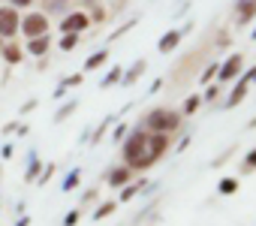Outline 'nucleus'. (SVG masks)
Segmentation results:
<instances>
[{
    "mask_svg": "<svg viewBox=\"0 0 256 226\" xmlns=\"http://www.w3.org/2000/svg\"><path fill=\"white\" fill-rule=\"evenodd\" d=\"M145 127L151 130V133H175L178 127H181V115H178V112L175 108H151L148 112V115H145Z\"/></svg>",
    "mask_w": 256,
    "mask_h": 226,
    "instance_id": "1",
    "label": "nucleus"
},
{
    "mask_svg": "<svg viewBox=\"0 0 256 226\" xmlns=\"http://www.w3.org/2000/svg\"><path fill=\"white\" fill-rule=\"evenodd\" d=\"M145 145H148V133L142 127H136L124 142V163L130 169H139L142 166V157H145Z\"/></svg>",
    "mask_w": 256,
    "mask_h": 226,
    "instance_id": "2",
    "label": "nucleus"
},
{
    "mask_svg": "<svg viewBox=\"0 0 256 226\" xmlns=\"http://www.w3.org/2000/svg\"><path fill=\"white\" fill-rule=\"evenodd\" d=\"M166 148H169V136L166 133H151L148 136V145H145V157H142V166L139 169H148V166H154L163 154H166Z\"/></svg>",
    "mask_w": 256,
    "mask_h": 226,
    "instance_id": "3",
    "label": "nucleus"
},
{
    "mask_svg": "<svg viewBox=\"0 0 256 226\" xmlns=\"http://www.w3.org/2000/svg\"><path fill=\"white\" fill-rule=\"evenodd\" d=\"M22 30V18H18V10L12 6H4L0 10V40H10Z\"/></svg>",
    "mask_w": 256,
    "mask_h": 226,
    "instance_id": "4",
    "label": "nucleus"
},
{
    "mask_svg": "<svg viewBox=\"0 0 256 226\" xmlns=\"http://www.w3.org/2000/svg\"><path fill=\"white\" fill-rule=\"evenodd\" d=\"M46 30H48V18H46V12H34V16L22 18V34H24L28 40L46 36Z\"/></svg>",
    "mask_w": 256,
    "mask_h": 226,
    "instance_id": "5",
    "label": "nucleus"
},
{
    "mask_svg": "<svg viewBox=\"0 0 256 226\" xmlns=\"http://www.w3.org/2000/svg\"><path fill=\"white\" fill-rule=\"evenodd\" d=\"M241 70H244V58H241V52H235V54H229L226 64L217 70V78H220V82H232Z\"/></svg>",
    "mask_w": 256,
    "mask_h": 226,
    "instance_id": "6",
    "label": "nucleus"
},
{
    "mask_svg": "<svg viewBox=\"0 0 256 226\" xmlns=\"http://www.w3.org/2000/svg\"><path fill=\"white\" fill-rule=\"evenodd\" d=\"M88 24H90V18H88L84 12H72V16H66V18L60 22V30H64V34H76V36H78Z\"/></svg>",
    "mask_w": 256,
    "mask_h": 226,
    "instance_id": "7",
    "label": "nucleus"
},
{
    "mask_svg": "<svg viewBox=\"0 0 256 226\" xmlns=\"http://www.w3.org/2000/svg\"><path fill=\"white\" fill-rule=\"evenodd\" d=\"M253 16H256V0H238V6H235V22H238V24H247Z\"/></svg>",
    "mask_w": 256,
    "mask_h": 226,
    "instance_id": "8",
    "label": "nucleus"
},
{
    "mask_svg": "<svg viewBox=\"0 0 256 226\" xmlns=\"http://www.w3.org/2000/svg\"><path fill=\"white\" fill-rule=\"evenodd\" d=\"M178 42H181V30H169V34H163V36H160L157 48L166 54V52H175V48H178Z\"/></svg>",
    "mask_w": 256,
    "mask_h": 226,
    "instance_id": "9",
    "label": "nucleus"
},
{
    "mask_svg": "<svg viewBox=\"0 0 256 226\" xmlns=\"http://www.w3.org/2000/svg\"><path fill=\"white\" fill-rule=\"evenodd\" d=\"M130 178H133V169H130V166H120V169H112V172H108V184H112V187H124Z\"/></svg>",
    "mask_w": 256,
    "mask_h": 226,
    "instance_id": "10",
    "label": "nucleus"
},
{
    "mask_svg": "<svg viewBox=\"0 0 256 226\" xmlns=\"http://www.w3.org/2000/svg\"><path fill=\"white\" fill-rule=\"evenodd\" d=\"M28 52L36 54V58H42V54L48 52V34H46V36H36V40H28Z\"/></svg>",
    "mask_w": 256,
    "mask_h": 226,
    "instance_id": "11",
    "label": "nucleus"
},
{
    "mask_svg": "<svg viewBox=\"0 0 256 226\" xmlns=\"http://www.w3.org/2000/svg\"><path fill=\"white\" fill-rule=\"evenodd\" d=\"M145 66H148L145 60H136V64H133L130 70H126V72H124V78H120V82H124V84H133V82H136V78H139V76L145 72Z\"/></svg>",
    "mask_w": 256,
    "mask_h": 226,
    "instance_id": "12",
    "label": "nucleus"
},
{
    "mask_svg": "<svg viewBox=\"0 0 256 226\" xmlns=\"http://www.w3.org/2000/svg\"><path fill=\"white\" fill-rule=\"evenodd\" d=\"M244 96H247V82L241 78V82H238V84L232 88V94H229V100H226V106H238V102H241Z\"/></svg>",
    "mask_w": 256,
    "mask_h": 226,
    "instance_id": "13",
    "label": "nucleus"
},
{
    "mask_svg": "<svg viewBox=\"0 0 256 226\" xmlns=\"http://www.w3.org/2000/svg\"><path fill=\"white\" fill-rule=\"evenodd\" d=\"M0 54H4V60H6V64H22V58H24V52H22L18 46H6Z\"/></svg>",
    "mask_w": 256,
    "mask_h": 226,
    "instance_id": "14",
    "label": "nucleus"
},
{
    "mask_svg": "<svg viewBox=\"0 0 256 226\" xmlns=\"http://www.w3.org/2000/svg\"><path fill=\"white\" fill-rule=\"evenodd\" d=\"M108 60V52H96V54H90L88 60H84V70H96V66H102Z\"/></svg>",
    "mask_w": 256,
    "mask_h": 226,
    "instance_id": "15",
    "label": "nucleus"
},
{
    "mask_svg": "<svg viewBox=\"0 0 256 226\" xmlns=\"http://www.w3.org/2000/svg\"><path fill=\"white\" fill-rule=\"evenodd\" d=\"M76 108H78V102H76V100H70L66 106H60V108H58V115H54V124H60V121H64L66 115H72Z\"/></svg>",
    "mask_w": 256,
    "mask_h": 226,
    "instance_id": "16",
    "label": "nucleus"
},
{
    "mask_svg": "<svg viewBox=\"0 0 256 226\" xmlns=\"http://www.w3.org/2000/svg\"><path fill=\"white\" fill-rule=\"evenodd\" d=\"M24 178H28V181H36V178H40V160H36V154H30V166H28Z\"/></svg>",
    "mask_w": 256,
    "mask_h": 226,
    "instance_id": "17",
    "label": "nucleus"
},
{
    "mask_svg": "<svg viewBox=\"0 0 256 226\" xmlns=\"http://www.w3.org/2000/svg\"><path fill=\"white\" fill-rule=\"evenodd\" d=\"M217 190H220L223 196H229V193H235V190H238V181H235V178H223Z\"/></svg>",
    "mask_w": 256,
    "mask_h": 226,
    "instance_id": "18",
    "label": "nucleus"
},
{
    "mask_svg": "<svg viewBox=\"0 0 256 226\" xmlns=\"http://www.w3.org/2000/svg\"><path fill=\"white\" fill-rule=\"evenodd\" d=\"M120 76H124V70H120V66H114V70H108V76L102 78V88H108V84H114V82H120Z\"/></svg>",
    "mask_w": 256,
    "mask_h": 226,
    "instance_id": "19",
    "label": "nucleus"
},
{
    "mask_svg": "<svg viewBox=\"0 0 256 226\" xmlns=\"http://www.w3.org/2000/svg\"><path fill=\"white\" fill-rule=\"evenodd\" d=\"M142 187H145V181H139V184H133V187H126V190H124V196H120V199H124V202H130V199H133V196H136V193H139V190H142Z\"/></svg>",
    "mask_w": 256,
    "mask_h": 226,
    "instance_id": "20",
    "label": "nucleus"
},
{
    "mask_svg": "<svg viewBox=\"0 0 256 226\" xmlns=\"http://www.w3.org/2000/svg\"><path fill=\"white\" fill-rule=\"evenodd\" d=\"M76 42H78V36H76V34H64V40H60V48H64V52H70Z\"/></svg>",
    "mask_w": 256,
    "mask_h": 226,
    "instance_id": "21",
    "label": "nucleus"
},
{
    "mask_svg": "<svg viewBox=\"0 0 256 226\" xmlns=\"http://www.w3.org/2000/svg\"><path fill=\"white\" fill-rule=\"evenodd\" d=\"M199 102H202L199 96H187V102H184V112H187V115H193V112L199 108Z\"/></svg>",
    "mask_w": 256,
    "mask_h": 226,
    "instance_id": "22",
    "label": "nucleus"
},
{
    "mask_svg": "<svg viewBox=\"0 0 256 226\" xmlns=\"http://www.w3.org/2000/svg\"><path fill=\"white\" fill-rule=\"evenodd\" d=\"M217 70H220V64H211V66H208V70H205V72L199 76V82H211V78L217 76Z\"/></svg>",
    "mask_w": 256,
    "mask_h": 226,
    "instance_id": "23",
    "label": "nucleus"
},
{
    "mask_svg": "<svg viewBox=\"0 0 256 226\" xmlns=\"http://www.w3.org/2000/svg\"><path fill=\"white\" fill-rule=\"evenodd\" d=\"M72 187H78V172H70L64 178V190H72Z\"/></svg>",
    "mask_w": 256,
    "mask_h": 226,
    "instance_id": "24",
    "label": "nucleus"
},
{
    "mask_svg": "<svg viewBox=\"0 0 256 226\" xmlns=\"http://www.w3.org/2000/svg\"><path fill=\"white\" fill-rule=\"evenodd\" d=\"M112 211H114V202H106V205H100V208H96L94 220H100V217H106V214H112Z\"/></svg>",
    "mask_w": 256,
    "mask_h": 226,
    "instance_id": "25",
    "label": "nucleus"
},
{
    "mask_svg": "<svg viewBox=\"0 0 256 226\" xmlns=\"http://www.w3.org/2000/svg\"><path fill=\"white\" fill-rule=\"evenodd\" d=\"M253 169H256V148L244 157V172H253Z\"/></svg>",
    "mask_w": 256,
    "mask_h": 226,
    "instance_id": "26",
    "label": "nucleus"
},
{
    "mask_svg": "<svg viewBox=\"0 0 256 226\" xmlns=\"http://www.w3.org/2000/svg\"><path fill=\"white\" fill-rule=\"evenodd\" d=\"M78 223V211H70L66 217H64V226H76Z\"/></svg>",
    "mask_w": 256,
    "mask_h": 226,
    "instance_id": "27",
    "label": "nucleus"
},
{
    "mask_svg": "<svg viewBox=\"0 0 256 226\" xmlns=\"http://www.w3.org/2000/svg\"><path fill=\"white\" fill-rule=\"evenodd\" d=\"M34 0H12V10H22V6H30Z\"/></svg>",
    "mask_w": 256,
    "mask_h": 226,
    "instance_id": "28",
    "label": "nucleus"
},
{
    "mask_svg": "<svg viewBox=\"0 0 256 226\" xmlns=\"http://www.w3.org/2000/svg\"><path fill=\"white\" fill-rule=\"evenodd\" d=\"M244 82H247V84H250V82H256V66H253V70H247V76H244Z\"/></svg>",
    "mask_w": 256,
    "mask_h": 226,
    "instance_id": "29",
    "label": "nucleus"
},
{
    "mask_svg": "<svg viewBox=\"0 0 256 226\" xmlns=\"http://www.w3.org/2000/svg\"><path fill=\"white\" fill-rule=\"evenodd\" d=\"M16 226H30V217H22V220H18Z\"/></svg>",
    "mask_w": 256,
    "mask_h": 226,
    "instance_id": "30",
    "label": "nucleus"
},
{
    "mask_svg": "<svg viewBox=\"0 0 256 226\" xmlns=\"http://www.w3.org/2000/svg\"><path fill=\"white\" fill-rule=\"evenodd\" d=\"M84 4H90V6H94V4H96V0H84Z\"/></svg>",
    "mask_w": 256,
    "mask_h": 226,
    "instance_id": "31",
    "label": "nucleus"
},
{
    "mask_svg": "<svg viewBox=\"0 0 256 226\" xmlns=\"http://www.w3.org/2000/svg\"><path fill=\"white\" fill-rule=\"evenodd\" d=\"M58 4H66V0H58Z\"/></svg>",
    "mask_w": 256,
    "mask_h": 226,
    "instance_id": "32",
    "label": "nucleus"
},
{
    "mask_svg": "<svg viewBox=\"0 0 256 226\" xmlns=\"http://www.w3.org/2000/svg\"><path fill=\"white\" fill-rule=\"evenodd\" d=\"M253 40H256V30H253Z\"/></svg>",
    "mask_w": 256,
    "mask_h": 226,
    "instance_id": "33",
    "label": "nucleus"
}]
</instances>
